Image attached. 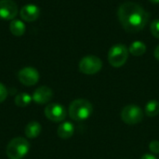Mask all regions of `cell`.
I'll list each match as a JSON object with an SVG mask.
<instances>
[{"label": "cell", "instance_id": "6da1fadb", "mask_svg": "<svg viewBox=\"0 0 159 159\" xmlns=\"http://www.w3.org/2000/svg\"><path fill=\"white\" fill-rule=\"evenodd\" d=\"M118 20L128 33H138L142 31L148 22L149 14L139 4L125 2L117 10Z\"/></svg>", "mask_w": 159, "mask_h": 159}, {"label": "cell", "instance_id": "e0dca14e", "mask_svg": "<svg viewBox=\"0 0 159 159\" xmlns=\"http://www.w3.org/2000/svg\"><path fill=\"white\" fill-rule=\"evenodd\" d=\"M144 113L147 116H156L159 114V102L157 100H151L145 105Z\"/></svg>", "mask_w": 159, "mask_h": 159}, {"label": "cell", "instance_id": "ba28073f", "mask_svg": "<svg viewBox=\"0 0 159 159\" xmlns=\"http://www.w3.org/2000/svg\"><path fill=\"white\" fill-rule=\"evenodd\" d=\"M19 81L27 87L35 85L39 80V73L33 67H24L18 73Z\"/></svg>", "mask_w": 159, "mask_h": 159}, {"label": "cell", "instance_id": "44dd1931", "mask_svg": "<svg viewBox=\"0 0 159 159\" xmlns=\"http://www.w3.org/2000/svg\"><path fill=\"white\" fill-rule=\"evenodd\" d=\"M141 159H157L153 154H145L142 157Z\"/></svg>", "mask_w": 159, "mask_h": 159}, {"label": "cell", "instance_id": "52a82bcc", "mask_svg": "<svg viewBox=\"0 0 159 159\" xmlns=\"http://www.w3.org/2000/svg\"><path fill=\"white\" fill-rule=\"evenodd\" d=\"M46 117L52 122H61L66 117V110L63 105L59 103H50L45 108Z\"/></svg>", "mask_w": 159, "mask_h": 159}, {"label": "cell", "instance_id": "7402d4cb", "mask_svg": "<svg viewBox=\"0 0 159 159\" xmlns=\"http://www.w3.org/2000/svg\"><path fill=\"white\" fill-rule=\"evenodd\" d=\"M154 55H155V58L159 61V45L156 48V49H155V52H154Z\"/></svg>", "mask_w": 159, "mask_h": 159}, {"label": "cell", "instance_id": "5b68a950", "mask_svg": "<svg viewBox=\"0 0 159 159\" xmlns=\"http://www.w3.org/2000/svg\"><path fill=\"white\" fill-rule=\"evenodd\" d=\"M79 70L81 73L85 75H95L100 72L102 68V60L94 55H88L81 59L79 61Z\"/></svg>", "mask_w": 159, "mask_h": 159}, {"label": "cell", "instance_id": "d6986e66", "mask_svg": "<svg viewBox=\"0 0 159 159\" xmlns=\"http://www.w3.org/2000/svg\"><path fill=\"white\" fill-rule=\"evenodd\" d=\"M149 150L152 154H159V141H152L149 144Z\"/></svg>", "mask_w": 159, "mask_h": 159}, {"label": "cell", "instance_id": "9c48e42d", "mask_svg": "<svg viewBox=\"0 0 159 159\" xmlns=\"http://www.w3.org/2000/svg\"><path fill=\"white\" fill-rule=\"evenodd\" d=\"M18 14V6L13 0H0V18L12 20Z\"/></svg>", "mask_w": 159, "mask_h": 159}, {"label": "cell", "instance_id": "4fadbf2b", "mask_svg": "<svg viewBox=\"0 0 159 159\" xmlns=\"http://www.w3.org/2000/svg\"><path fill=\"white\" fill-rule=\"evenodd\" d=\"M42 127L41 125L36 122V121H32L29 124H27V126L25 127V135L27 138L29 139H34L36 137L39 136L40 132H41Z\"/></svg>", "mask_w": 159, "mask_h": 159}, {"label": "cell", "instance_id": "2e32d148", "mask_svg": "<svg viewBox=\"0 0 159 159\" xmlns=\"http://www.w3.org/2000/svg\"><path fill=\"white\" fill-rule=\"evenodd\" d=\"M33 101V98L32 96H30L28 93H25V92H21V93H19L16 97H15V104L18 106V107H21V108H24L26 106H28L31 102Z\"/></svg>", "mask_w": 159, "mask_h": 159}, {"label": "cell", "instance_id": "7a4b0ae2", "mask_svg": "<svg viewBox=\"0 0 159 159\" xmlns=\"http://www.w3.org/2000/svg\"><path fill=\"white\" fill-rule=\"evenodd\" d=\"M93 112L92 104L85 99H76L69 106L68 113L74 121H84L88 119Z\"/></svg>", "mask_w": 159, "mask_h": 159}, {"label": "cell", "instance_id": "30bf717a", "mask_svg": "<svg viewBox=\"0 0 159 159\" xmlns=\"http://www.w3.org/2000/svg\"><path fill=\"white\" fill-rule=\"evenodd\" d=\"M52 97H53V92L51 89L46 86H41L37 88L32 96L33 101L38 104H45L48 102L52 99Z\"/></svg>", "mask_w": 159, "mask_h": 159}, {"label": "cell", "instance_id": "ffe728a7", "mask_svg": "<svg viewBox=\"0 0 159 159\" xmlns=\"http://www.w3.org/2000/svg\"><path fill=\"white\" fill-rule=\"evenodd\" d=\"M7 89L2 83H0V103L3 102L7 99Z\"/></svg>", "mask_w": 159, "mask_h": 159}, {"label": "cell", "instance_id": "3957f363", "mask_svg": "<svg viewBox=\"0 0 159 159\" xmlns=\"http://www.w3.org/2000/svg\"><path fill=\"white\" fill-rule=\"evenodd\" d=\"M30 144L28 141L21 137L12 139L6 149V154L9 159H22L29 152Z\"/></svg>", "mask_w": 159, "mask_h": 159}, {"label": "cell", "instance_id": "9a60e30c", "mask_svg": "<svg viewBox=\"0 0 159 159\" xmlns=\"http://www.w3.org/2000/svg\"><path fill=\"white\" fill-rule=\"evenodd\" d=\"M129 51L133 56H143L146 52V46L142 41H134L129 46Z\"/></svg>", "mask_w": 159, "mask_h": 159}, {"label": "cell", "instance_id": "7c38bea8", "mask_svg": "<svg viewBox=\"0 0 159 159\" xmlns=\"http://www.w3.org/2000/svg\"><path fill=\"white\" fill-rule=\"evenodd\" d=\"M74 132H75V127L69 121H66V122L61 123L59 126L58 130H57L58 136L61 139H64V140L71 138L74 135Z\"/></svg>", "mask_w": 159, "mask_h": 159}, {"label": "cell", "instance_id": "8992f818", "mask_svg": "<svg viewBox=\"0 0 159 159\" xmlns=\"http://www.w3.org/2000/svg\"><path fill=\"white\" fill-rule=\"evenodd\" d=\"M143 111L135 104L126 105L121 111V119L128 125H135L142 122L143 118Z\"/></svg>", "mask_w": 159, "mask_h": 159}, {"label": "cell", "instance_id": "8fae6325", "mask_svg": "<svg viewBox=\"0 0 159 159\" xmlns=\"http://www.w3.org/2000/svg\"><path fill=\"white\" fill-rule=\"evenodd\" d=\"M40 14V9L37 6L34 5V4H27L24 5L20 11V18L28 22H32L34 21Z\"/></svg>", "mask_w": 159, "mask_h": 159}, {"label": "cell", "instance_id": "ac0fdd59", "mask_svg": "<svg viewBox=\"0 0 159 159\" xmlns=\"http://www.w3.org/2000/svg\"><path fill=\"white\" fill-rule=\"evenodd\" d=\"M150 31L156 38L159 39V20H154L151 22Z\"/></svg>", "mask_w": 159, "mask_h": 159}, {"label": "cell", "instance_id": "277c9868", "mask_svg": "<svg viewBox=\"0 0 159 159\" xmlns=\"http://www.w3.org/2000/svg\"><path fill=\"white\" fill-rule=\"evenodd\" d=\"M129 48L123 44H116L113 46L107 54V59L109 63L115 67L119 68L123 66L129 58Z\"/></svg>", "mask_w": 159, "mask_h": 159}, {"label": "cell", "instance_id": "5bb4252c", "mask_svg": "<svg viewBox=\"0 0 159 159\" xmlns=\"http://www.w3.org/2000/svg\"><path fill=\"white\" fill-rule=\"evenodd\" d=\"M9 30L15 36H21L26 30L25 24L20 20H12L9 24Z\"/></svg>", "mask_w": 159, "mask_h": 159}, {"label": "cell", "instance_id": "603a6c76", "mask_svg": "<svg viewBox=\"0 0 159 159\" xmlns=\"http://www.w3.org/2000/svg\"><path fill=\"white\" fill-rule=\"evenodd\" d=\"M153 4H159V0H149Z\"/></svg>", "mask_w": 159, "mask_h": 159}]
</instances>
